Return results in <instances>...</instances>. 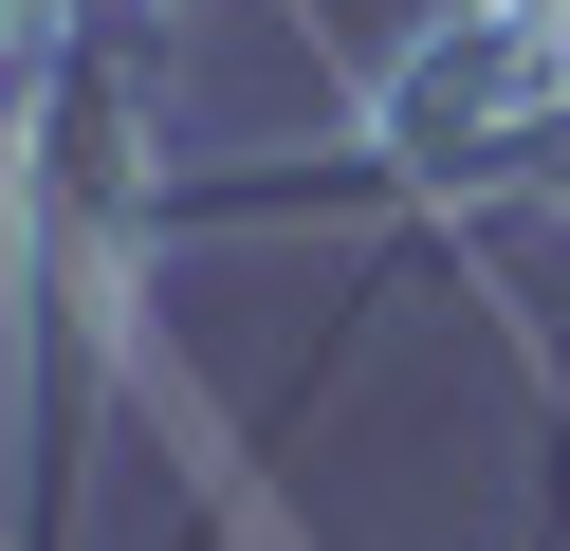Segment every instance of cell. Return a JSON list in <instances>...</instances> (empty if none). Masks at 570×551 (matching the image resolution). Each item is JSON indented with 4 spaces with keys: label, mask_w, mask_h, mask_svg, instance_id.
Returning a JSON list of instances; mask_svg holds the SVG:
<instances>
[{
    "label": "cell",
    "mask_w": 570,
    "mask_h": 551,
    "mask_svg": "<svg viewBox=\"0 0 570 551\" xmlns=\"http://www.w3.org/2000/svg\"><path fill=\"white\" fill-rule=\"evenodd\" d=\"M533 551H570V404H552V496H533Z\"/></svg>",
    "instance_id": "cell-1"
}]
</instances>
